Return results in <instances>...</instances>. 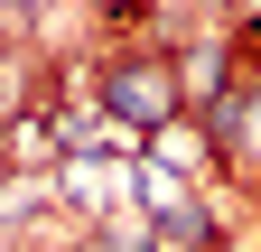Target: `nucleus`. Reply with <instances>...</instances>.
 Returning <instances> with one entry per match:
<instances>
[{"mask_svg": "<svg viewBox=\"0 0 261 252\" xmlns=\"http://www.w3.org/2000/svg\"><path fill=\"white\" fill-rule=\"evenodd\" d=\"M0 168H19V178H56L65 168V131H56L47 103H28V112L0 121Z\"/></svg>", "mask_w": 261, "mask_h": 252, "instance_id": "obj_2", "label": "nucleus"}, {"mask_svg": "<svg viewBox=\"0 0 261 252\" xmlns=\"http://www.w3.org/2000/svg\"><path fill=\"white\" fill-rule=\"evenodd\" d=\"M103 112L121 140H149L168 131V121L187 112V84H177V56H121V66L103 75Z\"/></svg>", "mask_w": 261, "mask_h": 252, "instance_id": "obj_1", "label": "nucleus"}, {"mask_svg": "<svg viewBox=\"0 0 261 252\" xmlns=\"http://www.w3.org/2000/svg\"><path fill=\"white\" fill-rule=\"evenodd\" d=\"M93 10H112V19H121V10H140V0H93Z\"/></svg>", "mask_w": 261, "mask_h": 252, "instance_id": "obj_6", "label": "nucleus"}, {"mask_svg": "<svg viewBox=\"0 0 261 252\" xmlns=\"http://www.w3.org/2000/svg\"><path fill=\"white\" fill-rule=\"evenodd\" d=\"M140 159H159V168H177L187 187H205V178L224 168V149H215V131H205V121H187V112H177L168 131H149V140H140Z\"/></svg>", "mask_w": 261, "mask_h": 252, "instance_id": "obj_3", "label": "nucleus"}, {"mask_svg": "<svg viewBox=\"0 0 261 252\" xmlns=\"http://www.w3.org/2000/svg\"><path fill=\"white\" fill-rule=\"evenodd\" d=\"M177 84H187V103H215V93H233V56H224V38L177 47Z\"/></svg>", "mask_w": 261, "mask_h": 252, "instance_id": "obj_5", "label": "nucleus"}, {"mask_svg": "<svg viewBox=\"0 0 261 252\" xmlns=\"http://www.w3.org/2000/svg\"><path fill=\"white\" fill-rule=\"evenodd\" d=\"M56 206H65V187H56V178H19V168L0 178V234H47V215H56Z\"/></svg>", "mask_w": 261, "mask_h": 252, "instance_id": "obj_4", "label": "nucleus"}]
</instances>
